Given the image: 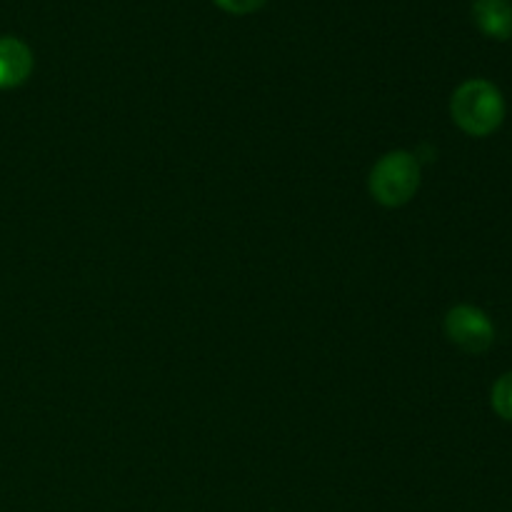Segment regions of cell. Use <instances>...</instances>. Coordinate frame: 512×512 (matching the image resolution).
<instances>
[{
    "instance_id": "1",
    "label": "cell",
    "mask_w": 512,
    "mask_h": 512,
    "mask_svg": "<svg viewBox=\"0 0 512 512\" xmlns=\"http://www.w3.org/2000/svg\"><path fill=\"white\" fill-rule=\"evenodd\" d=\"M455 125L473 138L495 133L505 120V98L490 80H465L450 100Z\"/></svg>"
},
{
    "instance_id": "2",
    "label": "cell",
    "mask_w": 512,
    "mask_h": 512,
    "mask_svg": "<svg viewBox=\"0 0 512 512\" xmlns=\"http://www.w3.org/2000/svg\"><path fill=\"white\" fill-rule=\"evenodd\" d=\"M370 195L385 208L410 203L420 188V163L408 150H390L373 165L368 178Z\"/></svg>"
},
{
    "instance_id": "3",
    "label": "cell",
    "mask_w": 512,
    "mask_h": 512,
    "mask_svg": "<svg viewBox=\"0 0 512 512\" xmlns=\"http://www.w3.org/2000/svg\"><path fill=\"white\" fill-rule=\"evenodd\" d=\"M445 335L465 353H485L495 340V325L488 313L475 305H455L445 315Z\"/></svg>"
},
{
    "instance_id": "4",
    "label": "cell",
    "mask_w": 512,
    "mask_h": 512,
    "mask_svg": "<svg viewBox=\"0 0 512 512\" xmlns=\"http://www.w3.org/2000/svg\"><path fill=\"white\" fill-rule=\"evenodd\" d=\"M33 53L23 40L13 35L0 38V90H13L23 85L33 73Z\"/></svg>"
},
{
    "instance_id": "5",
    "label": "cell",
    "mask_w": 512,
    "mask_h": 512,
    "mask_svg": "<svg viewBox=\"0 0 512 512\" xmlns=\"http://www.w3.org/2000/svg\"><path fill=\"white\" fill-rule=\"evenodd\" d=\"M473 20L490 38L508 40L512 35V3L510 0H475Z\"/></svg>"
},
{
    "instance_id": "6",
    "label": "cell",
    "mask_w": 512,
    "mask_h": 512,
    "mask_svg": "<svg viewBox=\"0 0 512 512\" xmlns=\"http://www.w3.org/2000/svg\"><path fill=\"white\" fill-rule=\"evenodd\" d=\"M493 408L500 418L512 423V373H505L493 385Z\"/></svg>"
},
{
    "instance_id": "7",
    "label": "cell",
    "mask_w": 512,
    "mask_h": 512,
    "mask_svg": "<svg viewBox=\"0 0 512 512\" xmlns=\"http://www.w3.org/2000/svg\"><path fill=\"white\" fill-rule=\"evenodd\" d=\"M215 3H218L223 10H228V13L245 15V13H253V10L263 8L268 0H215Z\"/></svg>"
}]
</instances>
